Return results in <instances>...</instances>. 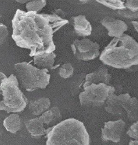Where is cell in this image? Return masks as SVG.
<instances>
[{
	"label": "cell",
	"mask_w": 138,
	"mask_h": 145,
	"mask_svg": "<svg viewBox=\"0 0 138 145\" xmlns=\"http://www.w3.org/2000/svg\"><path fill=\"white\" fill-rule=\"evenodd\" d=\"M124 110L127 117L131 121H138V100L136 97H131L124 103Z\"/></svg>",
	"instance_id": "cell-17"
},
{
	"label": "cell",
	"mask_w": 138,
	"mask_h": 145,
	"mask_svg": "<svg viewBox=\"0 0 138 145\" xmlns=\"http://www.w3.org/2000/svg\"><path fill=\"white\" fill-rule=\"evenodd\" d=\"M2 95V92H1V91L0 90V96Z\"/></svg>",
	"instance_id": "cell-30"
},
{
	"label": "cell",
	"mask_w": 138,
	"mask_h": 145,
	"mask_svg": "<svg viewBox=\"0 0 138 145\" xmlns=\"http://www.w3.org/2000/svg\"><path fill=\"white\" fill-rule=\"evenodd\" d=\"M3 124L8 131L15 134L21 129L22 120L18 114L12 113L4 120Z\"/></svg>",
	"instance_id": "cell-16"
},
{
	"label": "cell",
	"mask_w": 138,
	"mask_h": 145,
	"mask_svg": "<svg viewBox=\"0 0 138 145\" xmlns=\"http://www.w3.org/2000/svg\"><path fill=\"white\" fill-rule=\"evenodd\" d=\"M99 59L104 65L116 69L127 70L138 65V43L125 33L114 38L104 49Z\"/></svg>",
	"instance_id": "cell-2"
},
{
	"label": "cell",
	"mask_w": 138,
	"mask_h": 145,
	"mask_svg": "<svg viewBox=\"0 0 138 145\" xmlns=\"http://www.w3.org/2000/svg\"><path fill=\"white\" fill-rule=\"evenodd\" d=\"M18 3H22V4H23V3H27L28 2H29V1H25V0H24V1H18V0H17V1H16Z\"/></svg>",
	"instance_id": "cell-29"
},
{
	"label": "cell",
	"mask_w": 138,
	"mask_h": 145,
	"mask_svg": "<svg viewBox=\"0 0 138 145\" xmlns=\"http://www.w3.org/2000/svg\"><path fill=\"white\" fill-rule=\"evenodd\" d=\"M74 68L70 63H65L61 65L59 69V74L63 79L71 78L73 74Z\"/></svg>",
	"instance_id": "cell-20"
},
{
	"label": "cell",
	"mask_w": 138,
	"mask_h": 145,
	"mask_svg": "<svg viewBox=\"0 0 138 145\" xmlns=\"http://www.w3.org/2000/svg\"><path fill=\"white\" fill-rule=\"evenodd\" d=\"M12 23V37L16 45L29 50L30 56L34 57L55 51L54 34L69 21L53 14H39L18 9Z\"/></svg>",
	"instance_id": "cell-1"
},
{
	"label": "cell",
	"mask_w": 138,
	"mask_h": 145,
	"mask_svg": "<svg viewBox=\"0 0 138 145\" xmlns=\"http://www.w3.org/2000/svg\"><path fill=\"white\" fill-rule=\"evenodd\" d=\"M111 78L112 76L109 73L108 68L104 65H100L94 72L86 75L83 88L92 84H104L110 85Z\"/></svg>",
	"instance_id": "cell-12"
},
{
	"label": "cell",
	"mask_w": 138,
	"mask_h": 145,
	"mask_svg": "<svg viewBox=\"0 0 138 145\" xmlns=\"http://www.w3.org/2000/svg\"><path fill=\"white\" fill-rule=\"evenodd\" d=\"M118 13L121 16H123L124 18L128 19H134L133 20H137V19H138V12H133L125 8L123 10H119Z\"/></svg>",
	"instance_id": "cell-21"
},
{
	"label": "cell",
	"mask_w": 138,
	"mask_h": 145,
	"mask_svg": "<svg viewBox=\"0 0 138 145\" xmlns=\"http://www.w3.org/2000/svg\"><path fill=\"white\" fill-rule=\"evenodd\" d=\"M131 22L134 29H135V31L138 33V20H132Z\"/></svg>",
	"instance_id": "cell-26"
},
{
	"label": "cell",
	"mask_w": 138,
	"mask_h": 145,
	"mask_svg": "<svg viewBox=\"0 0 138 145\" xmlns=\"http://www.w3.org/2000/svg\"><path fill=\"white\" fill-rule=\"evenodd\" d=\"M129 145H138V140H131L129 143Z\"/></svg>",
	"instance_id": "cell-28"
},
{
	"label": "cell",
	"mask_w": 138,
	"mask_h": 145,
	"mask_svg": "<svg viewBox=\"0 0 138 145\" xmlns=\"http://www.w3.org/2000/svg\"><path fill=\"white\" fill-rule=\"evenodd\" d=\"M15 69L18 81L28 92L45 89L50 83L51 75L47 69L38 68L26 62L15 64Z\"/></svg>",
	"instance_id": "cell-5"
},
{
	"label": "cell",
	"mask_w": 138,
	"mask_h": 145,
	"mask_svg": "<svg viewBox=\"0 0 138 145\" xmlns=\"http://www.w3.org/2000/svg\"><path fill=\"white\" fill-rule=\"evenodd\" d=\"M53 14L56 15H58L59 17L61 18L62 19H65V14L63 10H62L61 9H55L52 12Z\"/></svg>",
	"instance_id": "cell-25"
},
{
	"label": "cell",
	"mask_w": 138,
	"mask_h": 145,
	"mask_svg": "<svg viewBox=\"0 0 138 145\" xmlns=\"http://www.w3.org/2000/svg\"><path fill=\"white\" fill-rule=\"evenodd\" d=\"M71 48L75 57L83 61L93 60L100 55L99 44L87 38L75 39Z\"/></svg>",
	"instance_id": "cell-8"
},
{
	"label": "cell",
	"mask_w": 138,
	"mask_h": 145,
	"mask_svg": "<svg viewBox=\"0 0 138 145\" xmlns=\"http://www.w3.org/2000/svg\"><path fill=\"white\" fill-rule=\"evenodd\" d=\"M100 22L107 29L108 36L113 38L122 36L128 29V25L124 21L110 16H105Z\"/></svg>",
	"instance_id": "cell-10"
},
{
	"label": "cell",
	"mask_w": 138,
	"mask_h": 145,
	"mask_svg": "<svg viewBox=\"0 0 138 145\" xmlns=\"http://www.w3.org/2000/svg\"><path fill=\"white\" fill-rule=\"evenodd\" d=\"M116 88L104 84H92L83 88L79 94L81 105L100 107L105 105L109 96L115 93Z\"/></svg>",
	"instance_id": "cell-7"
},
{
	"label": "cell",
	"mask_w": 138,
	"mask_h": 145,
	"mask_svg": "<svg viewBox=\"0 0 138 145\" xmlns=\"http://www.w3.org/2000/svg\"><path fill=\"white\" fill-rule=\"evenodd\" d=\"M73 26L75 34L79 37L86 38L92 34V26L84 15L73 16L69 22Z\"/></svg>",
	"instance_id": "cell-13"
},
{
	"label": "cell",
	"mask_w": 138,
	"mask_h": 145,
	"mask_svg": "<svg viewBox=\"0 0 138 145\" xmlns=\"http://www.w3.org/2000/svg\"><path fill=\"white\" fill-rule=\"evenodd\" d=\"M6 78H7V76L4 73L0 72V86H1L2 80H3L4 79Z\"/></svg>",
	"instance_id": "cell-27"
},
{
	"label": "cell",
	"mask_w": 138,
	"mask_h": 145,
	"mask_svg": "<svg viewBox=\"0 0 138 145\" xmlns=\"http://www.w3.org/2000/svg\"><path fill=\"white\" fill-rule=\"evenodd\" d=\"M19 85V81L14 74L2 80L0 90L3 99L0 101V110L7 113H17L25 109L28 101Z\"/></svg>",
	"instance_id": "cell-4"
},
{
	"label": "cell",
	"mask_w": 138,
	"mask_h": 145,
	"mask_svg": "<svg viewBox=\"0 0 138 145\" xmlns=\"http://www.w3.org/2000/svg\"><path fill=\"white\" fill-rule=\"evenodd\" d=\"M45 137L46 145H90V141L85 124L75 118L60 121Z\"/></svg>",
	"instance_id": "cell-3"
},
{
	"label": "cell",
	"mask_w": 138,
	"mask_h": 145,
	"mask_svg": "<svg viewBox=\"0 0 138 145\" xmlns=\"http://www.w3.org/2000/svg\"><path fill=\"white\" fill-rule=\"evenodd\" d=\"M9 32L7 27L3 24L0 23V45L5 43L8 36Z\"/></svg>",
	"instance_id": "cell-23"
},
{
	"label": "cell",
	"mask_w": 138,
	"mask_h": 145,
	"mask_svg": "<svg viewBox=\"0 0 138 145\" xmlns=\"http://www.w3.org/2000/svg\"><path fill=\"white\" fill-rule=\"evenodd\" d=\"M61 118L60 110L54 106L38 117L30 120L26 123V128L32 137L39 138L46 137L51 128L59 123Z\"/></svg>",
	"instance_id": "cell-6"
},
{
	"label": "cell",
	"mask_w": 138,
	"mask_h": 145,
	"mask_svg": "<svg viewBox=\"0 0 138 145\" xmlns=\"http://www.w3.org/2000/svg\"><path fill=\"white\" fill-rule=\"evenodd\" d=\"M56 56L54 52L35 56L34 57V63L42 69H54L56 67L54 66Z\"/></svg>",
	"instance_id": "cell-15"
},
{
	"label": "cell",
	"mask_w": 138,
	"mask_h": 145,
	"mask_svg": "<svg viewBox=\"0 0 138 145\" xmlns=\"http://www.w3.org/2000/svg\"><path fill=\"white\" fill-rule=\"evenodd\" d=\"M99 3L115 10H121L125 9V2L121 0H97Z\"/></svg>",
	"instance_id": "cell-18"
},
{
	"label": "cell",
	"mask_w": 138,
	"mask_h": 145,
	"mask_svg": "<svg viewBox=\"0 0 138 145\" xmlns=\"http://www.w3.org/2000/svg\"><path fill=\"white\" fill-rule=\"evenodd\" d=\"M51 105L50 99L43 97L30 101L29 109L33 115L40 116L50 109Z\"/></svg>",
	"instance_id": "cell-14"
},
{
	"label": "cell",
	"mask_w": 138,
	"mask_h": 145,
	"mask_svg": "<svg viewBox=\"0 0 138 145\" xmlns=\"http://www.w3.org/2000/svg\"><path fill=\"white\" fill-rule=\"evenodd\" d=\"M125 127L123 120L106 122L102 129V138L104 141H110L115 143L120 141L121 135Z\"/></svg>",
	"instance_id": "cell-9"
},
{
	"label": "cell",
	"mask_w": 138,
	"mask_h": 145,
	"mask_svg": "<svg viewBox=\"0 0 138 145\" xmlns=\"http://www.w3.org/2000/svg\"><path fill=\"white\" fill-rule=\"evenodd\" d=\"M47 5L46 0L30 1L26 4V8L28 12H32L38 13Z\"/></svg>",
	"instance_id": "cell-19"
},
{
	"label": "cell",
	"mask_w": 138,
	"mask_h": 145,
	"mask_svg": "<svg viewBox=\"0 0 138 145\" xmlns=\"http://www.w3.org/2000/svg\"><path fill=\"white\" fill-rule=\"evenodd\" d=\"M125 6L131 12H138V0H127L125 2Z\"/></svg>",
	"instance_id": "cell-24"
},
{
	"label": "cell",
	"mask_w": 138,
	"mask_h": 145,
	"mask_svg": "<svg viewBox=\"0 0 138 145\" xmlns=\"http://www.w3.org/2000/svg\"><path fill=\"white\" fill-rule=\"evenodd\" d=\"M131 96L128 93L110 95L105 105V110L113 115H122L124 114L123 104Z\"/></svg>",
	"instance_id": "cell-11"
},
{
	"label": "cell",
	"mask_w": 138,
	"mask_h": 145,
	"mask_svg": "<svg viewBox=\"0 0 138 145\" xmlns=\"http://www.w3.org/2000/svg\"><path fill=\"white\" fill-rule=\"evenodd\" d=\"M127 134L134 140H138V121L133 124L128 131L127 132Z\"/></svg>",
	"instance_id": "cell-22"
}]
</instances>
